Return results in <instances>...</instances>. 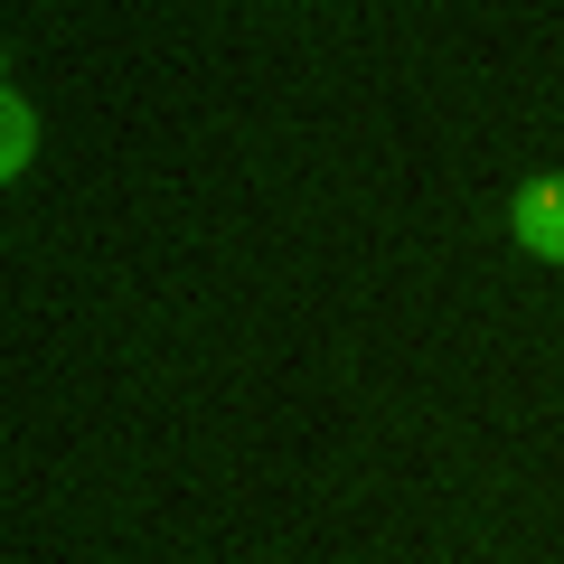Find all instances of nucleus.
I'll return each mask as SVG.
<instances>
[{
	"instance_id": "f03ea898",
	"label": "nucleus",
	"mask_w": 564,
	"mask_h": 564,
	"mask_svg": "<svg viewBox=\"0 0 564 564\" xmlns=\"http://www.w3.org/2000/svg\"><path fill=\"white\" fill-rule=\"evenodd\" d=\"M0 170H10V180L29 170V104H20V95L0 104Z\"/></svg>"
},
{
	"instance_id": "f257e3e1",
	"label": "nucleus",
	"mask_w": 564,
	"mask_h": 564,
	"mask_svg": "<svg viewBox=\"0 0 564 564\" xmlns=\"http://www.w3.org/2000/svg\"><path fill=\"white\" fill-rule=\"evenodd\" d=\"M518 245L545 263H564V180H527L518 188Z\"/></svg>"
}]
</instances>
